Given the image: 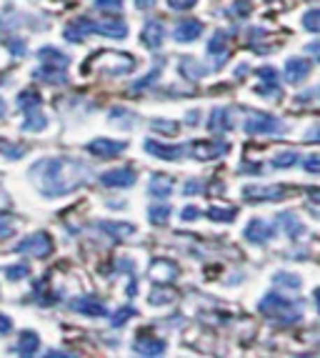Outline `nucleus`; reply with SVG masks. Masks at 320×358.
Wrapping results in <instances>:
<instances>
[{
  "label": "nucleus",
  "instance_id": "nucleus-40",
  "mask_svg": "<svg viewBox=\"0 0 320 358\" xmlns=\"http://www.w3.org/2000/svg\"><path fill=\"white\" fill-rule=\"evenodd\" d=\"M8 331H13V321L0 313V334H8Z\"/></svg>",
  "mask_w": 320,
  "mask_h": 358
},
{
  "label": "nucleus",
  "instance_id": "nucleus-27",
  "mask_svg": "<svg viewBox=\"0 0 320 358\" xmlns=\"http://www.w3.org/2000/svg\"><path fill=\"white\" fill-rule=\"evenodd\" d=\"M303 25H305V30H310V33H320V8L305 13V15H303Z\"/></svg>",
  "mask_w": 320,
  "mask_h": 358
},
{
  "label": "nucleus",
  "instance_id": "nucleus-13",
  "mask_svg": "<svg viewBox=\"0 0 320 358\" xmlns=\"http://www.w3.org/2000/svg\"><path fill=\"white\" fill-rule=\"evenodd\" d=\"M308 73H310V60H305V58H291L285 63V78H288L291 83H300Z\"/></svg>",
  "mask_w": 320,
  "mask_h": 358
},
{
  "label": "nucleus",
  "instance_id": "nucleus-17",
  "mask_svg": "<svg viewBox=\"0 0 320 358\" xmlns=\"http://www.w3.org/2000/svg\"><path fill=\"white\" fill-rule=\"evenodd\" d=\"M175 275H178V268H175L170 261H155L153 268H150V278H153V281H158V283L173 281Z\"/></svg>",
  "mask_w": 320,
  "mask_h": 358
},
{
  "label": "nucleus",
  "instance_id": "nucleus-28",
  "mask_svg": "<svg viewBox=\"0 0 320 358\" xmlns=\"http://www.w3.org/2000/svg\"><path fill=\"white\" fill-rule=\"evenodd\" d=\"M238 215L235 208H210L208 210V218L210 221H233Z\"/></svg>",
  "mask_w": 320,
  "mask_h": 358
},
{
  "label": "nucleus",
  "instance_id": "nucleus-1",
  "mask_svg": "<svg viewBox=\"0 0 320 358\" xmlns=\"http://www.w3.org/2000/svg\"><path fill=\"white\" fill-rule=\"evenodd\" d=\"M75 163L66 158H48V161L36 163L33 168V178L38 180L41 191L50 198L66 196L80 183L83 178V168H73Z\"/></svg>",
  "mask_w": 320,
  "mask_h": 358
},
{
  "label": "nucleus",
  "instance_id": "nucleus-35",
  "mask_svg": "<svg viewBox=\"0 0 320 358\" xmlns=\"http://www.w3.org/2000/svg\"><path fill=\"white\" fill-rule=\"evenodd\" d=\"M6 275L10 278V281H20V278L28 275V268H25V266H13V268L6 271Z\"/></svg>",
  "mask_w": 320,
  "mask_h": 358
},
{
  "label": "nucleus",
  "instance_id": "nucleus-19",
  "mask_svg": "<svg viewBox=\"0 0 320 358\" xmlns=\"http://www.w3.org/2000/svg\"><path fill=\"white\" fill-rule=\"evenodd\" d=\"M71 308L78 310V313H85V316H106L108 313L106 306H101L98 301H90V299H73Z\"/></svg>",
  "mask_w": 320,
  "mask_h": 358
},
{
  "label": "nucleus",
  "instance_id": "nucleus-18",
  "mask_svg": "<svg viewBox=\"0 0 320 358\" xmlns=\"http://www.w3.org/2000/svg\"><path fill=\"white\" fill-rule=\"evenodd\" d=\"M133 348H136L140 356H160V353L166 351V343L158 338H145V336H140V338L133 343Z\"/></svg>",
  "mask_w": 320,
  "mask_h": 358
},
{
  "label": "nucleus",
  "instance_id": "nucleus-37",
  "mask_svg": "<svg viewBox=\"0 0 320 358\" xmlns=\"http://www.w3.org/2000/svg\"><path fill=\"white\" fill-rule=\"evenodd\" d=\"M198 0H168V6L173 8V10H188V8L196 6Z\"/></svg>",
  "mask_w": 320,
  "mask_h": 358
},
{
  "label": "nucleus",
  "instance_id": "nucleus-21",
  "mask_svg": "<svg viewBox=\"0 0 320 358\" xmlns=\"http://www.w3.org/2000/svg\"><path fill=\"white\" fill-rule=\"evenodd\" d=\"M278 221L285 226V233H288L291 238H303V236H305V226H303V223L298 221L296 213H280Z\"/></svg>",
  "mask_w": 320,
  "mask_h": 358
},
{
  "label": "nucleus",
  "instance_id": "nucleus-30",
  "mask_svg": "<svg viewBox=\"0 0 320 358\" xmlns=\"http://www.w3.org/2000/svg\"><path fill=\"white\" fill-rule=\"evenodd\" d=\"M155 131L166 133V136H173V133H178V123H173V120H153Z\"/></svg>",
  "mask_w": 320,
  "mask_h": 358
},
{
  "label": "nucleus",
  "instance_id": "nucleus-36",
  "mask_svg": "<svg viewBox=\"0 0 320 358\" xmlns=\"http://www.w3.org/2000/svg\"><path fill=\"white\" fill-rule=\"evenodd\" d=\"M133 313H136V310H133V308H123V310H120V313H115L113 321H110V323H113L115 329H120V326H123V323L128 321V318H131Z\"/></svg>",
  "mask_w": 320,
  "mask_h": 358
},
{
  "label": "nucleus",
  "instance_id": "nucleus-45",
  "mask_svg": "<svg viewBox=\"0 0 320 358\" xmlns=\"http://www.w3.org/2000/svg\"><path fill=\"white\" fill-rule=\"evenodd\" d=\"M308 50H313L315 55H320V43H313V45H308Z\"/></svg>",
  "mask_w": 320,
  "mask_h": 358
},
{
  "label": "nucleus",
  "instance_id": "nucleus-8",
  "mask_svg": "<svg viewBox=\"0 0 320 358\" xmlns=\"http://www.w3.org/2000/svg\"><path fill=\"white\" fill-rule=\"evenodd\" d=\"M185 148L188 145H163L155 143V141H145V150L155 158H163V161H178L185 155Z\"/></svg>",
  "mask_w": 320,
  "mask_h": 358
},
{
  "label": "nucleus",
  "instance_id": "nucleus-10",
  "mask_svg": "<svg viewBox=\"0 0 320 358\" xmlns=\"http://www.w3.org/2000/svg\"><path fill=\"white\" fill-rule=\"evenodd\" d=\"M228 148L231 145L228 143H208V141H201V143H196L193 148H190V153L196 155L198 161H208V158H218V155H226L228 153Z\"/></svg>",
  "mask_w": 320,
  "mask_h": 358
},
{
  "label": "nucleus",
  "instance_id": "nucleus-26",
  "mask_svg": "<svg viewBox=\"0 0 320 358\" xmlns=\"http://www.w3.org/2000/svg\"><path fill=\"white\" fill-rule=\"evenodd\" d=\"M103 228H106L110 236H115V238H128V236H133V226H128V223H101Z\"/></svg>",
  "mask_w": 320,
  "mask_h": 358
},
{
  "label": "nucleus",
  "instance_id": "nucleus-22",
  "mask_svg": "<svg viewBox=\"0 0 320 358\" xmlns=\"http://www.w3.org/2000/svg\"><path fill=\"white\" fill-rule=\"evenodd\" d=\"M41 60L50 63V66H45V68H58V71H66V66L71 63V58H68L66 53H60V50H55V48H43Z\"/></svg>",
  "mask_w": 320,
  "mask_h": 358
},
{
  "label": "nucleus",
  "instance_id": "nucleus-6",
  "mask_svg": "<svg viewBox=\"0 0 320 358\" xmlns=\"http://www.w3.org/2000/svg\"><path fill=\"white\" fill-rule=\"evenodd\" d=\"M136 171H131V168H115V171H108L101 176L103 185H108V188H128L136 183Z\"/></svg>",
  "mask_w": 320,
  "mask_h": 358
},
{
  "label": "nucleus",
  "instance_id": "nucleus-15",
  "mask_svg": "<svg viewBox=\"0 0 320 358\" xmlns=\"http://www.w3.org/2000/svg\"><path fill=\"white\" fill-rule=\"evenodd\" d=\"M208 53L215 55L218 63H223V58L228 55V33L226 30H215L213 38L208 41Z\"/></svg>",
  "mask_w": 320,
  "mask_h": 358
},
{
  "label": "nucleus",
  "instance_id": "nucleus-42",
  "mask_svg": "<svg viewBox=\"0 0 320 358\" xmlns=\"http://www.w3.org/2000/svg\"><path fill=\"white\" fill-rule=\"evenodd\" d=\"M305 141H320V126L310 128V131L305 133Z\"/></svg>",
  "mask_w": 320,
  "mask_h": 358
},
{
  "label": "nucleus",
  "instance_id": "nucleus-41",
  "mask_svg": "<svg viewBox=\"0 0 320 358\" xmlns=\"http://www.w3.org/2000/svg\"><path fill=\"white\" fill-rule=\"evenodd\" d=\"M196 218H198V210L193 208V206L183 210V221H196Z\"/></svg>",
  "mask_w": 320,
  "mask_h": 358
},
{
  "label": "nucleus",
  "instance_id": "nucleus-33",
  "mask_svg": "<svg viewBox=\"0 0 320 358\" xmlns=\"http://www.w3.org/2000/svg\"><path fill=\"white\" fill-rule=\"evenodd\" d=\"M278 283H288V286H293V291H296V288H300V278H298V275H291V273H278V275H275V286H278Z\"/></svg>",
  "mask_w": 320,
  "mask_h": 358
},
{
  "label": "nucleus",
  "instance_id": "nucleus-43",
  "mask_svg": "<svg viewBox=\"0 0 320 358\" xmlns=\"http://www.w3.org/2000/svg\"><path fill=\"white\" fill-rule=\"evenodd\" d=\"M136 3V8H140V10H145V8H153L155 0H133Z\"/></svg>",
  "mask_w": 320,
  "mask_h": 358
},
{
  "label": "nucleus",
  "instance_id": "nucleus-7",
  "mask_svg": "<svg viewBox=\"0 0 320 358\" xmlns=\"http://www.w3.org/2000/svg\"><path fill=\"white\" fill-rule=\"evenodd\" d=\"M275 236L273 226L268 221H263V218H253V221L248 223V228H245V238L250 241V243H266V241H270Z\"/></svg>",
  "mask_w": 320,
  "mask_h": 358
},
{
  "label": "nucleus",
  "instance_id": "nucleus-46",
  "mask_svg": "<svg viewBox=\"0 0 320 358\" xmlns=\"http://www.w3.org/2000/svg\"><path fill=\"white\" fill-rule=\"evenodd\" d=\"M6 115V103H3V98H0V118Z\"/></svg>",
  "mask_w": 320,
  "mask_h": 358
},
{
  "label": "nucleus",
  "instance_id": "nucleus-16",
  "mask_svg": "<svg viewBox=\"0 0 320 358\" xmlns=\"http://www.w3.org/2000/svg\"><path fill=\"white\" fill-rule=\"evenodd\" d=\"M148 193H150V196H158V198L170 196V193H173V178H170V176L155 173L153 178L148 180Z\"/></svg>",
  "mask_w": 320,
  "mask_h": 358
},
{
  "label": "nucleus",
  "instance_id": "nucleus-44",
  "mask_svg": "<svg viewBox=\"0 0 320 358\" xmlns=\"http://www.w3.org/2000/svg\"><path fill=\"white\" fill-rule=\"evenodd\" d=\"M198 191H201V188H198V180H193V183L188 180V185H185V193L190 196V193H198Z\"/></svg>",
  "mask_w": 320,
  "mask_h": 358
},
{
  "label": "nucleus",
  "instance_id": "nucleus-29",
  "mask_svg": "<svg viewBox=\"0 0 320 358\" xmlns=\"http://www.w3.org/2000/svg\"><path fill=\"white\" fill-rule=\"evenodd\" d=\"M296 161H298V153H296V150H285V153L275 155V158H273V166L275 168H291Z\"/></svg>",
  "mask_w": 320,
  "mask_h": 358
},
{
  "label": "nucleus",
  "instance_id": "nucleus-34",
  "mask_svg": "<svg viewBox=\"0 0 320 358\" xmlns=\"http://www.w3.org/2000/svg\"><path fill=\"white\" fill-rule=\"evenodd\" d=\"M13 233V218L8 213H0V238H6Z\"/></svg>",
  "mask_w": 320,
  "mask_h": 358
},
{
  "label": "nucleus",
  "instance_id": "nucleus-23",
  "mask_svg": "<svg viewBox=\"0 0 320 358\" xmlns=\"http://www.w3.org/2000/svg\"><path fill=\"white\" fill-rule=\"evenodd\" d=\"M18 106H20V110H36L38 106H41V93L38 90H25V93H20L18 96Z\"/></svg>",
  "mask_w": 320,
  "mask_h": 358
},
{
  "label": "nucleus",
  "instance_id": "nucleus-38",
  "mask_svg": "<svg viewBox=\"0 0 320 358\" xmlns=\"http://www.w3.org/2000/svg\"><path fill=\"white\" fill-rule=\"evenodd\" d=\"M158 76H160V68H155L153 76H150V73H148V76L143 78V80H138V83H136V90H143V88H145V85H153V83H155V78H158Z\"/></svg>",
  "mask_w": 320,
  "mask_h": 358
},
{
  "label": "nucleus",
  "instance_id": "nucleus-14",
  "mask_svg": "<svg viewBox=\"0 0 320 358\" xmlns=\"http://www.w3.org/2000/svg\"><path fill=\"white\" fill-rule=\"evenodd\" d=\"M163 38H166V28H163V23H158V20H153V23H148L143 28V43H145L150 50L160 48Z\"/></svg>",
  "mask_w": 320,
  "mask_h": 358
},
{
  "label": "nucleus",
  "instance_id": "nucleus-3",
  "mask_svg": "<svg viewBox=\"0 0 320 358\" xmlns=\"http://www.w3.org/2000/svg\"><path fill=\"white\" fill-rule=\"evenodd\" d=\"M245 131L253 133V136H283L285 126L278 118H273L270 113L253 110V113L245 118Z\"/></svg>",
  "mask_w": 320,
  "mask_h": 358
},
{
  "label": "nucleus",
  "instance_id": "nucleus-47",
  "mask_svg": "<svg viewBox=\"0 0 320 358\" xmlns=\"http://www.w3.org/2000/svg\"><path fill=\"white\" fill-rule=\"evenodd\" d=\"M315 303H318V308H320V288L315 291Z\"/></svg>",
  "mask_w": 320,
  "mask_h": 358
},
{
  "label": "nucleus",
  "instance_id": "nucleus-5",
  "mask_svg": "<svg viewBox=\"0 0 320 358\" xmlns=\"http://www.w3.org/2000/svg\"><path fill=\"white\" fill-rule=\"evenodd\" d=\"M283 196V185H248L243 191L245 201H278Z\"/></svg>",
  "mask_w": 320,
  "mask_h": 358
},
{
  "label": "nucleus",
  "instance_id": "nucleus-31",
  "mask_svg": "<svg viewBox=\"0 0 320 358\" xmlns=\"http://www.w3.org/2000/svg\"><path fill=\"white\" fill-rule=\"evenodd\" d=\"M95 8L98 10H113L118 13L123 8V0H95Z\"/></svg>",
  "mask_w": 320,
  "mask_h": 358
},
{
  "label": "nucleus",
  "instance_id": "nucleus-9",
  "mask_svg": "<svg viewBox=\"0 0 320 358\" xmlns=\"http://www.w3.org/2000/svg\"><path fill=\"white\" fill-rule=\"evenodd\" d=\"M90 153L101 155V158H115L125 150V143L123 141H108V138H98L93 143L88 145Z\"/></svg>",
  "mask_w": 320,
  "mask_h": 358
},
{
  "label": "nucleus",
  "instance_id": "nucleus-2",
  "mask_svg": "<svg viewBox=\"0 0 320 358\" xmlns=\"http://www.w3.org/2000/svg\"><path fill=\"white\" fill-rule=\"evenodd\" d=\"M261 310L263 313H268L270 318H278V321H285V323L298 321V318H300V310H298L291 301L280 299L278 293H268L266 299L261 301Z\"/></svg>",
  "mask_w": 320,
  "mask_h": 358
},
{
  "label": "nucleus",
  "instance_id": "nucleus-24",
  "mask_svg": "<svg viewBox=\"0 0 320 358\" xmlns=\"http://www.w3.org/2000/svg\"><path fill=\"white\" fill-rule=\"evenodd\" d=\"M170 206H153V208H148V221L155 226H163L166 221H170Z\"/></svg>",
  "mask_w": 320,
  "mask_h": 358
},
{
  "label": "nucleus",
  "instance_id": "nucleus-39",
  "mask_svg": "<svg viewBox=\"0 0 320 358\" xmlns=\"http://www.w3.org/2000/svg\"><path fill=\"white\" fill-rule=\"evenodd\" d=\"M305 171L308 173H320V155H310L308 161H305Z\"/></svg>",
  "mask_w": 320,
  "mask_h": 358
},
{
  "label": "nucleus",
  "instance_id": "nucleus-12",
  "mask_svg": "<svg viewBox=\"0 0 320 358\" xmlns=\"http://www.w3.org/2000/svg\"><path fill=\"white\" fill-rule=\"evenodd\" d=\"M201 33H203L201 20H183V23L175 25V30H173V38H175L178 43H190V41H196Z\"/></svg>",
  "mask_w": 320,
  "mask_h": 358
},
{
  "label": "nucleus",
  "instance_id": "nucleus-32",
  "mask_svg": "<svg viewBox=\"0 0 320 358\" xmlns=\"http://www.w3.org/2000/svg\"><path fill=\"white\" fill-rule=\"evenodd\" d=\"M250 0H235V3H233L231 6V15H248L250 13Z\"/></svg>",
  "mask_w": 320,
  "mask_h": 358
},
{
  "label": "nucleus",
  "instance_id": "nucleus-4",
  "mask_svg": "<svg viewBox=\"0 0 320 358\" xmlns=\"http://www.w3.org/2000/svg\"><path fill=\"white\" fill-rule=\"evenodd\" d=\"M50 248H53V241H50V236L43 231L33 233V236H28V238H23L18 245H15V251L18 253L33 256V258H45L48 253H50Z\"/></svg>",
  "mask_w": 320,
  "mask_h": 358
},
{
  "label": "nucleus",
  "instance_id": "nucleus-25",
  "mask_svg": "<svg viewBox=\"0 0 320 358\" xmlns=\"http://www.w3.org/2000/svg\"><path fill=\"white\" fill-rule=\"evenodd\" d=\"M45 115L41 113V108H36V110H28V120H25V131H43L45 128Z\"/></svg>",
  "mask_w": 320,
  "mask_h": 358
},
{
  "label": "nucleus",
  "instance_id": "nucleus-20",
  "mask_svg": "<svg viewBox=\"0 0 320 358\" xmlns=\"http://www.w3.org/2000/svg\"><path fill=\"white\" fill-rule=\"evenodd\" d=\"M38 334H33V331H25V334H20V341L13 346V353H20V356H33V353L38 351Z\"/></svg>",
  "mask_w": 320,
  "mask_h": 358
},
{
  "label": "nucleus",
  "instance_id": "nucleus-11",
  "mask_svg": "<svg viewBox=\"0 0 320 358\" xmlns=\"http://www.w3.org/2000/svg\"><path fill=\"white\" fill-rule=\"evenodd\" d=\"M233 128V115L228 108H215V110H210V115H208V131L213 133H226Z\"/></svg>",
  "mask_w": 320,
  "mask_h": 358
}]
</instances>
